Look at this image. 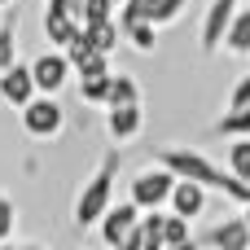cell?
Wrapping results in <instances>:
<instances>
[{
	"label": "cell",
	"instance_id": "obj_1",
	"mask_svg": "<svg viewBox=\"0 0 250 250\" xmlns=\"http://www.w3.org/2000/svg\"><path fill=\"white\" fill-rule=\"evenodd\" d=\"M158 167H167L176 180H193V185H202V189H220L224 198L246 202V207H250V185H246V180H237L229 167L211 163V158H207V154H198V149H185V145L158 149Z\"/></svg>",
	"mask_w": 250,
	"mask_h": 250
},
{
	"label": "cell",
	"instance_id": "obj_2",
	"mask_svg": "<svg viewBox=\"0 0 250 250\" xmlns=\"http://www.w3.org/2000/svg\"><path fill=\"white\" fill-rule=\"evenodd\" d=\"M114 176H119V154H105L101 158V167L92 171V180L79 189V198H75V224L79 229H92V224H101V215L114 207L110 198H114Z\"/></svg>",
	"mask_w": 250,
	"mask_h": 250
},
{
	"label": "cell",
	"instance_id": "obj_3",
	"mask_svg": "<svg viewBox=\"0 0 250 250\" xmlns=\"http://www.w3.org/2000/svg\"><path fill=\"white\" fill-rule=\"evenodd\" d=\"M171 189H176V176L167 167H149V171H141L132 180V193L127 198L141 211H163V202H171Z\"/></svg>",
	"mask_w": 250,
	"mask_h": 250
},
{
	"label": "cell",
	"instance_id": "obj_4",
	"mask_svg": "<svg viewBox=\"0 0 250 250\" xmlns=\"http://www.w3.org/2000/svg\"><path fill=\"white\" fill-rule=\"evenodd\" d=\"M22 114V132L26 136H35V141H48V136H57L62 132V123H66V114H62V105H57V97H35L26 110H18Z\"/></svg>",
	"mask_w": 250,
	"mask_h": 250
},
{
	"label": "cell",
	"instance_id": "obj_5",
	"mask_svg": "<svg viewBox=\"0 0 250 250\" xmlns=\"http://www.w3.org/2000/svg\"><path fill=\"white\" fill-rule=\"evenodd\" d=\"M189 0H123L119 22H149V26H167L185 13Z\"/></svg>",
	"mask_w": 250,
	"mask_h": 250
},
{
	"label": "cell",
	"instance_id": "obj_6",
	"mask_svg": "<svg viewBox=\"0 0 250 250\" xmlns=\"http://www.w3.org/2000/svg\"><path fill=\"white\" fill-rule=\"evenodd\" d=\"M70 57L66 53H40L35 62H31V75H35V88H40V97H57L66 83H70Z\"/></svg>",
	"mask_w": 250,
	"mask_h": 250
},
{
	"label": "cell",
	"instance_id": "obj_7",
	"mask_svg": "<svg viewBox=\"0 0 250 250\" xmlns=\"http://www.w3.org/2000/svg\"><path fill=\"white\" fill-rule=\"evenodd\" d=\"M237 9H242L237 0H211V4H207V18H202V53L224 48V35H229V26H233Z\"/></svg>",
	"mask_w": 250,
	"mask_h": 250
},
{
	"label": "cell",
	"instance_id": "obj_8",
	"mask_svg": "<svg viewBox=\"0 0 250 250\" xmlns=\"http://www.w3.org/2000/svg\"><path fill=\"white\" fill-rule=\"evenodd\" d=\"M79 35H83V22H79L75 13H66V9H57V4H48V9H44V40H48L57 53L75 48V44H79Z\"/></svg>",
	"mask_w": 250,
	"mask_h": 250
},
{
	"label": "cell",
	"instance_id": "obj_9",
	"mask_svg": "<svg viewBox=\"0 0 250 250\" xmlns=\"http://www.w3.org/2000/svg\"><path fill=\"white\" fill-rule=\"evenodd\" d=\"M40 97V88H35V75H31V66H9L4 75H0V101L4 105H13V110H26L31 101Z\"/></svg>",
	"mask_w": 250,
	"mask_h": 250
},
{
	"label": "cell",
	"instance_id": "obj_10",
	"mask_svg": "<svg viewBox=\"0 0 250 250\" xmlns=\"http://www.w3.org/2000/svg\"><path fill=\"white\" fill-rule=\"evenodd\" d=\"M136 224H141V207H136L132 198H127V202H114V207L101 215V242L114 250L132 229H136Z\"/></svg>",
	"mask_w": 250,
	"mask_h": 250
},
{
	"label": "cell",
	"instance_id": "obj_11",
	"mask_svg": "<svg viewBox=\"0 0 250 250\" xmlns=\"http://www.w3.org/2000/svg\"><path fill=\"white\" fill-rule=\"evenodd\" d=\"M198 242L211 246V250H250V224H246V215L220 220V224H215L211 233H202Z\"/></svg>",
	"mask_w": 250,
	"mask_h": 250
},
{
	"label": "cell",
	"instance_id": "obj_12",
	"mask_svg": "<svg viewBox=\"0 0 250 250\" xmlns=\"http://www.w3.org/2000/svg\"><path fill=\"white\" fill-rule=\"evenodd\" d=\"M202 211H207V189L193 185V180H176V189H171V215L198 220Z\"/></svg>",
	"mask_w": 250,
	"mask_h": 250
},
{
	"label": "cell",
	"instance_id": "obj_13",
	"mask_svg": "<svg viewBox=\"0 0 250 250\" xmlns=\"http://www.w3.org/2000/svg\"><path fill=\"white\" fill-rule=\"evenodd\" d=\"M119 40H123V26L110 18V22H88L83 26V44L92 48V53H101V57H110V48H119Z\"/></svg>",
	"mask_w": 250,
	"mask_h": 250
},
{
	"label": "cell",
	"instance_id": "obj_14",
	"mask_svg": "<svg viewBox=\"0 0 250 250\" xmlns=\"http://www.w3.org/2000/svg\"><path fill=\"white\" fill-rule=\"evenodd\" d=\"M110 136L123 145V141H136L141 136V105H114L110 110Z\"/></svg>",
	"mask_w": 250,
	"mask_h": 250
},
{
	"label": "cell",
	"instance_id": "obj_15",
	"mask_svg": "<svg viewBox=\"0 0 250 250\" xmlns=\"http://www.w3.org/2000/svg\"><path fill=\"white\" fill-rule=\"evenodd\" d=\"M224 48L237 53V57H250V9H237V18L224 35Z\"/></svg>",
	"mask_w": 250,
	"mask_h": 250
},
{
	"label": "cell",
	"instance_id": "obj_16",
	"mask_svg": "<svg viewBox=\"0 0 250 250\" xmlns=\"http://www.w3.org/2000/svg\"><path fill=\"white\" fill-rule=\"evenodd\" d=\"M119 26H123V40L136 53H154L158 48V26H149V22H119Z\"/></svg>",
	"mask_w": 250,
	"mask_h": 250
},
{
	"label": "cell",
	"instance_id": "obj_17",
	"mask_svg": "<svg viewBox=\"0 0 250 250\" xmlns=\"http://www.w3.org/2000/svg\"><path fill=\"white\" fill-rule=\"evenodd\" d=\"M9 66H18V18H13V13L0 22V75H4Z\"/></svg>",
	"mask_w": 250,
	"mask_h": 250
},
{
	"label": "cell",
	"instance_id": "obj_18",
	"mask_svg": "<svg viewBox=\"0 0 250 250\" xmlns=\"http://www.w3.org/2000/svg\"><path fill=\"white\" fill-rule=\"evenodd\" d=\"M114 105H141V88L132 75H110V110Z\"/></svg>",
	"mask_w": 250,
	"mask_h": 250
},
{
	"label": "cell",
	"instance_id": "obj_19",
	"mask_svg": "<svg viewBox=\"0 0 250 250\" xmlns=\"http://www.w3.org/2000/svg\"><path fill=\"white\" fill-rule=\"evenodd\" d=\"M246 132H250V105L246 110H224V119L215 123V136H233V141H237V136H246Z\"/></svg>",
	"mask_w": 250,
	"mask_h": 250
},
{
	"label": "cell",
	"instance_id": "obj_20",
	"mask_svg": "<svg viewBox=\"0 0 250 250\" xmlns=\"http://www.w3.org/2000/svg\"><path fill=\"white\" fill-rule=\"evenodd\" d=\"M79 97L88 105H110V75H92V79H79Z\"/></svg>",
	"mask_w": 250,
	"mask_h": 250
},
{
	"label": "cell",
	"instance_id": "obj_21",
	"mask_svg": "<svg viewBox=\"0 0 250 250\" xmlns=\"http://www.w3.org/2000/svg\"><path fill=\"white\" fill-rule=\"evenodd\" d=\"M229 171L250 185V136H237V141H233V149H229Z\"/></svg>",
	"mask_w": 250,
	"mask_h": 250
},
{
	"label": "cell",
	"instance_id": "obj_22",
	"mask_svg": "<svg viewBox=\"0 0 250 250\" xmlns=\"http://www.w3.org/2000/svg\"><path fill=\"white\" fill-rule=\"evenodd\" d=\"M180 242H193L189 220H180V215H163V250H167V246H180Z\"/></svg>",
	"mask_w": 250,
	"mask_h": 250
},
{
	"label": "cell",
	"instance_id": "obj_23",
	"mask_svg": "<svg viewBox=\"0 0 250 250\" xmlns=\"http://www.w3.org/2000/svg\"><path fill=\"white\" fill-rule=\"evenodd\" d=\"M114 18V0H83V26L88 22H110Z\"/></svg>",
	"mask_w": 250,
	"mask_h": 250
},
{
	"label": "cell",
	"instance_id": "obj_24",
	"mask_svg": "<svg viewBox=\"0 0 250 250\" xmlns=\"http://www.w3.org/2000/svg\"><path fill=\"white\" fill-rule=\"evenodd\" d=\"M13 229H18V207H13V198L0 193V242H9Z\"/></svg>",
	"mask_w": 250,
	"mask_h": 250
},
{
	"label": "cell",
	"instance_id": "obj_25",
	"mask_svg": "<svg viewBox=\"0 0 250 250\" xmlns=\"http://www.w3.org/2000/svg\"><path fill=\"white\" fill-rule=\"evenodd\" d=\"M246 105H250V75H242L229 92V110H246Z\"/></svg>",
	"mask_w": 250,
	"mask_h": 250
},
{
	"label": "cell",
	"instance_id": "obj_26",
	"mask_svg": "<svg viewBox=\"0 0 250 250\" xmlns=\"http://www.w3.org/2000/svg\"><path fill=\"white\" fill-rule=\"evenodd\" d=\"M75 70H79V79H92V75H110V66H105V57H101V53L83 57V62H79Z\"/></svg>",
	"mask_w": 250,
	"mask_h": 250
},
{
	"label": "cell",
	"instance_id": "obj_27",
	"mask_svg": "<svg viewBox=\"0 0 250 250\" xmlns=\"http://www.w3.org/2000/svg\"><path fill=\"white\" fill-rule=\"evenodd\" d=\"M114 250H145V233H141V224H136V229H132V233H127Z\"/></svg>",
	"mask_w": 250,
	"mask_h": 250
},
{
	"label": "cell",
	"instance_id": "obj_28",
	"mask_svg": "<svg viewBox=\"0 0 250 250\" xmlns=\"http://www.w3.org/2000/svg\"><path fill=\"white\" fill-rule=\"evenodd\" d=\"M48 4H57V9H66V13H75V18L83 22V0H48Z\"/></svg>",
	"mask_w": 250,
	"mask_h": 250
},
{
	"label": "cell",
	"instance_id": "obj_29",
	"mask_svg": "<svg viewBox=\"0 0 250 250\" xmlns=\"http://www.w3.org/2000/svg\"><path fill=\"white\" fill-rule=\"evenodd\" d=\"M167 250H202V242L193 237V242H180V246H167Z\"/></svg>",
	"mask_w": 250,
	"mask_h": 250
},
{
	"label": "cell",
	"instance_id": "obj_30",
	"mask_svg": "<svg viewBox=\"0 0 250 250\" xmlns=\"http://www.w3.org/2000/svg\"><path fill=\"white\" fill-rule=\"evenodd\" d=\"M0 250H18V246H9V242H0Z\"/></svg>",
	"mask_w": 250,
	"mask_h": 250
},
{
	"label": "cell",
	"instance_id": "obj_31",
	"mask_svg": "<svg viewBox=\"0 0 250 250\" xmlns=\"http://www.w3.org/2000/svg\"><path fill=\"white\" fill-rule=\"evenodd\" d=\"M18 250H44V246H18Z\"/></svg>",
	"mask_w": 250,
	"mask_h": 250
},
{
	"label": "cell",
	"instance_id": "obj_32",
	"mask_svg": "<svg viewBox=\"0 0 250 250\" xmlns=\"http://www.w3.org/2000/svg\"><path fill=\"white\" fill-rule=\"evenodd\" d=\"M4 4H13V0H0V9H4Z\"/></svg>",
	"mask_w": 250,
	"mask_h": 250
},
{
	"label": "cell",
	"instance_id": "obj_33",
	"mask_svg": "<svg viewBox=\"0 0 250 250\" xmlns=\"http://www.w3.org/2000/svg\"><path fill=\"white\" fill-rule=\"evenodd\" d=\"M246 224H250V207H246Z\"/></svg>",
	"mask_w": 250,
	"mask_h": 250
},
{
	"label": "cell",
	"instance_id": "obj_34",
	"mask_svg": "<svg viewBox=\"0 0 250 250\" xmlns=\"http://www.w3.org/2000/svg\"><path fill=\"white\" fill-rule=\"evenodd\" d=\"M114 4H123V0H114Z\"/></svg>",
	"mask_w": 250,
	"mask_h": 250
}]
</instances>
